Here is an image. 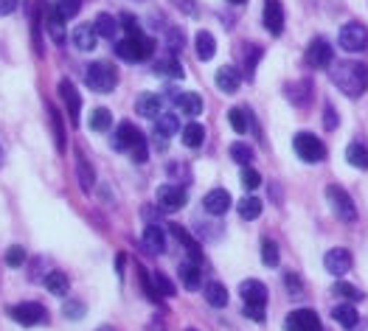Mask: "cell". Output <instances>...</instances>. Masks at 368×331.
I'll use <instances>...</instances> for the list:
<instances>
[{
	"label": "cell",
	"instance_id": "obj_14",
	"mask_svg": "<svg viewBox=\"0 0 368 331\" xmlns=\"http://www.w3.org/2000/svg\"><path fill=\"white\" fill-rule=\"evenodd\" d=\"M264 28L270 34H281L284 31V6L281 0H264Z\"/></svg>",
	"mask_w": 368,
	"mask_h": 331
},
{
	"label": "cell",
	"instance_id": "obj_9",
	"mask_svg": "<svg viewBox=\"0 0 368 331\" xmlns=\"http://www.w3.org/2000/svg\"><path fill=\"white\" fill-rule=\"evenodd\" d=\"M284 331H321V317L312 309H296L287 314Z\"/></svg>",
	"mask_w": 368,
	"mask_h": 331
},
{
	"label": "cell",
	"instance_id": "obj_22",
	"mask_svg": "<svg viewBox=\"0 0 368 331\" xmlns=\"http://www.w3.org/2000/svg\"><path fill=\"white\" fill-rule=\"evenodd\" d=\"M287 99L289 101H296L298 107H307L310 104V99H312V82L310 79H304V82H296V85H287Z\"/></svg>",
	"mask_w": 368,
	"mask_h": 331
},
{
	"label": "cell",
	"instance_id": "obj_53",
	"mask_svg": "<svg viewBox=\"0 0 368 331\" xmlns=\"http://www.w3.org/2000/svg\"><path fill=\"white\" fill-rule=\"evenodd\" d=\"M169 48L172 51H180L183 48V31L180 28H169Z\"/></svg>",
	"mask_w": 368,
	"mask_h": 331
},
{
	"label": "cell",
	"instance_id": "obj_23",
	"mask_svg": "<svg viewBox=\"0 0 368 331\" xmlns=\"http://www.w3.org/2000/svg\"><path fill=\"white\" fill-rule=\"evenodd\" d=\"M177 129H180V121H177V115L175 112H161L158 115V121H155V135L158 138H172V135H177Z\"/></svg>",
	"mask_w": 368,
	"mask_h": 331
},
{
	"label": "cell",
	"instance_id": "obj_51",
	"mask_svg": "<svg viewBox=\"0 0 368 331\" xmlns=\"http://www.w3.org/2000/svg\"><path fill=\"white\" fill-rule=\"evenodd\" d=\"M65 314H67L70 320H79V317L85 314V306H82V300H67V303H65Z\"/></svg>",
	"mask_w": 368,
	"mask_h": 331
},
{
	"label": "cell",
	"instance_id": "obj_12",
	"mask_svg": "<svg viewBox=\"0 0 368 331\" xmlns=\"http://www.w3.org/2000/svg\"><path fill=\"white\" fill-rule=\"evenodd\" d=\"M351 264H354V258H351V253L346 250V247H335V250H329L326 255H323V267H326V273H332V275H346L349 270H351Z\"/></svg>",
	"mask_w": 368,
	"mask_h": 331
},
{
	"label": "cell",
	"instance_id": "obj_35",
	"mask_svg": "<svg viewBox=\"0 0 368 331\" xmlns=\"http://www.w3.org/2000/svg\"><path fill=\"white\" fill-rule=\"evenodd\" d=\"M177 110L186 115H200L202 112V99L200 93H180L177 96Z\"/></svg>",
	"mask_w": 368,
	"mask_h": 331
},
{
	"label": "cell",
	"instance_id": "obj_41",
	"mask_svg": "<svg viewBox=\"0 0 368 331\" xmlns=\"http://www.w3.org/2000/svg\"><path fill=\"white\" fill-rule=\"evenodd\" d=\"M138 275H141V287H143V292H146V298H150L152 303H161L163 300V295L155 289V284H152V278H150V273H146L143 267L138 270Z\"/></svg>",
	"mask_w": 368,
	"mask_h": 331
},
{
	"label": "cell",
	"instance_id": "obj_60",
	"mask_svg": "<svg viewBox=\"0 0 368 331\" xmlns=\"http://www.w3.org/2000/svg\"><path fill=\"white\" fill-rule=\"evenodd\" d=\"M189 331H197V328H189Z\"/></svg>",
	"mask_w": 368,
	"mask_h": 331
},
{
	"label": "cell",
	"instance_id": "obj_17",
	"mask_svg": "<svg viewBox=\"0 0 368 331\" xmlns=\"http://www.w3.org/2000/svg\"><path fill=\"white\" fill-rule=\"evenodd\" d=\"M70 40L79 51H93L96 48V26H88V23H79L77 28L70 31Z\"/></svg>",
	"mask_w": 368,
	"mask_h": 331
},
{
	"label": "cell",
	"instance_id": "obj_34",
	"mask_svg": "<svg viewBox=\"0 0 368 331\" xmlns=\"http://www.w3.org/2000/svg\"><path fill=\"white\" fill-rule=\"evenodd\" d=\"M346 160H349L354 169H368V146L360 144V141L349 144V149H346Z\"/></svg>",
	"mask_w": 368,
	"mask_h": 331
},
{
	"label": "cell",
	"instance_id": "obj_5",
	"mask_svg": "<svg viewBox=\"0 0 368 331\" xmlns=\"http://www.w3.org/2000/svg\"><path fill=\"white\" fill-rule=\"evenodd\" d=\"M292 146H296V155L307 163H321L326 158V146L318 141V135H312V132H298Z\"/></svg>",
	"mask_w": 368,
	"mask_h": 331
},
{
	"label": "cell",
	"instance_id": "obj_18",
	"mask_svg": "<svg viewBox=\"0 0 368 331\" xmlns=\"http://www.w3.org/2000/svg\"><path fill=\"white\" fill-rule=\"evenodd\" d=\"M143 247L150 250V253H155V255H161L166 250V233H163L161 225H146V230H143Z\"/></svg>",
	"mask_w": 368,
	"mask_h": 331
},
{
	"label": "cell",
	"instance_id": "obj_26",
	"mask_svg": "<svg viewBox=\"0 0 368 331\" xmlns=\"http://www.w3.org/2000/svg\"><path fill=\"white\" fill-rule=\"evenodd\" d=\"M180 138H183V144H186L189 149H200L202 141H205V126H202V124H186V126L180 129Z\"/></svg>",
	"mask_w": 368,
	"mask_h": 331
},
{
	"label": "cell",
	"instance_id": "obj_54",
	"mask_svg": "<svg viewBox=\"0 0 368 331\" xmlns=\"http://www.w3.org/2000/svg\"><path fill=\"white\" fill-rule=\"evenodd\" d=\"M323 121H326V129H335L337 126V115H335V107L332 104L323 107Z\"/></svg>",
	"mask_w": 368,
	"mask_h": 331
},
{
	"label": "cell",
	"instance_id": "obj_27",
	"mask_svg": "<svg viewBox=\"0 0 368 331\" xmlns=\"http://www.w3.org/2000/svg\"><path fill=\"white\" fill-rule=\"evenodd\" d=\"M48 118H51V129H54V146H56V152L65 155V124L54 104H48Z\"/></svg>",
	"mask_w": 368,
	"mask_h": 331
},
{
	"label": "cell",
	"instance_id": "obj_10",
	"mask_svg": "<svg viewBox=\"0 0 368 331\" xmlns=\"http://www.w3.org/2000/svg\"><path fill=\"white\" fill-rule=\"evenodd\" d=\"M59 96H62V101H65V107H67L70 124L79 126V121H82V96H79L77 85L67 82V79H62V82H59Z\"/></svg>",
	"mask_w": 368,
	"mask_h": 331
},
{
	"label": "cell",
	"instance_id": "obj_48",
	"mask_svg": "<svg viewBox=\"0 0 368 331\" xmlns=\"http://www.w3.org/2000/svg\"><path fill=\"white\" fill-rule=\"evenodd\" d=\"M259 59H262V48H248V56H245V74L248 76H253L256 74V65H259Z\"/></svg>",
	"mask_w": 368,
	"mask_h": 331
},
{
	"label": "cell",
	"instance_id": "obj_19",
	"mask_svg": "<svg viewBox=\"0 0 368 331\" xmlns=\"http://www.w3.org/2000/svg\"><path fill=\"white\" fill-rule=\"evenodd\" d=\"M45 23H48V31H51V37H54V42L56 45H62L65 42V17H62V12H59V6H45Z\"/></svg>",
	"mask_w": 368,
	"mask_h": 331
},
{
	"label": "cell",
	"instance_id": "obj_31",
	"mask_svg": "<svg viewBox=\"0 0 368 331\" xmlns=\"http://www.w3.org/2000/svg\"><path fill=\"white\" fill-rule=\"evenodd\" d=\"M332 320L340 323L343 328H354L357 320H360V314H357V309H354L351 303H340V306L332 309Z\"/></svg>",
	"mask_w": 368,
	"mask_h": 331
},
{
	"label": "cell",
	"instance_id": "obj_8",
	"mask_svg": "<svg viewBox=\"0 0 368 331\" xmlns=\"http://www.w3.org/2000/svg\"><path fill=\"white\" fill-rule=\"evenodd\" d=\"M155 200H158V205H161V211H180L183 205H186V188L183 185H172V183H166V185H161L158 191H155Z\"/></svg>",
	"mask_w": 368,
	"mask_h": 331
},
{
	"label": "cell",
	"instance_id": "obj_2",
	"mask_svg": "<svg viewBox=\"0 0 368 331\" xmlns=\"http://www.w3.org/2000/svg\"><path fill=\"white\" fill-rule=\"evenodd\" d=\"M152 51H155V40L146 37L143 31H132L124 40H118V45H115V53L127 62H143L152 56Z\"/></svg>",
	"mask_w": 368,
	"mask_h": 331
},
{
	"label": "cell",
	"instance_id": "obj_46",
	"mask_svg": "<svg viewBox=\"0 0 368 331\" xmlns=\"http://www.w3.org/2000/svg\"><path fill=\"white\" fill-rule=\"evenodd\" d=\"M6 264H9V267H23V264H26V250L20 244H12L6 250Z\"/></svg>",
	"mask_w": 368,
	"mask_h": 331
},
{
	"label": "cell",
	"instance_id": "obj_4",
	"mask_svg": "<svg viewBox=\"0 0 368 331\" xmlns=\"http://www.w3.org/2000/svg\"><path fill=\"white\" fill-rule=\"evenodd\" d=\"M326 203H329V208H332V214L340 219V222H354L357 219V208H354V203H351V196L346 194V188H340V185H326Z\"/></svg>",
	"mask_w": 368,
	"mask_h": 331
},
{
	"label": "cell",
	"instance_id": "obj_11",
	"mask_svg": "<svg viewBox=\"0 0 368 331\" xmlns=\"http://www.w3.org/2000/svg\"><path fill=\"white\" fill-rule=\"evenodd\" d=\"M304 59H307V65L310 68H318V71H323V68H329L332 65V59H335V51H332V45L326 42V40H312L310 42V48H307V53H304Z\"/></svg>",
	"mask_w": 368,
	"mask_h": 331
},
{
	"label": "cell",
	"instance_id": "obj_3",
	"mask_svg": "<svg viewBox=\"0 0 368 331\" xmlns=\"http://www.w3.org/2000/svg\"><path fill=\"white\" fill-rule=\"evenodd\" d=\"M85 79H88V87L96 90V93H110L118 82V71L113 68L110 62H90L88 71H85Z\"/></svg>",
	"mask_w": 368,
	"mask_h": 331
},
{
	"label": "cell",
	"instance_id": "obj_15",
	"mask_svg": "<svg viewBox=\"0 0 368 331\" xmlns=\"http://www.w3.org/2000/svg\"><path fill=\"white\" fill-rule=\"evenodd\" d=\"M177 273H180V281H183V287L186 289H200L202 287V270H200V261H194V258H186L180 267H177Z\"/></svg>",
	"mask_w": 368,
	"mask_h": 331
},
{
	"label": "cell",
	"instance_id": "obj_24",
	"mask_svg": "<svg viewBox=\"0 0 368 331\" xmlns=\"http://www.w3.org/2000/svg\"><path fill=\"white\" fill-rule=\"evenodd\" d=\"M172 236L186 247V253H189V258H194V261H200L202 258V250H200V244H197V239L186 230V228H180V225H172Z\"/></svg>",
	"mask_w": 368,
	"mask_h": 331
},
{
	"label": "cell",
	"instance_id": "obj_47",
	"mask_svg": "<svg viewBox=\"0 0 368 331\" xmlns=\"http://www.w3.org/2000/svg\"><path fill=\"white\" fill-rule=\"evenodd\" d=\"M242 185H245L248 191H253V188H259V185H262V174H259L256 169H250V166H245V169H242Z\"/></svg>",
	"mask_w": 368,
	"mask_h": 331
},
{
	"label": "cell",
	"instance_id": "obj_37",
	"mask_svg": "<svg viewBox=\"0 0 368 331\" xmlns=\"http://www.w3.org/2000/svg\"><path fill=\"white\" fill-rule=\"evenodd\" d=\"M90 129H96V132L113 129V112H110L107 107H96V110L90 112Z\"/></svg>",
	"mask_w": 368,
	"mask_h": 331
},
{
	"label": "cell",
	"instance_id": "obj_30",
	"mask_svg": "<svg viewBox=\"0 0 368 331\" xmlns=\"http://www.w3.org/2000/svg\"><path fill=\"white\" fill-rule=\"evenodd\" d=\"M45 287H48V292H51V295H56V298H65V295H67V289H70L67 275H65L62 270H51V273L45 275Z\"/></svg>",
	"mask_w": 368,
	"mask_h": 331
},
{
	"label": "cell",
	"instance_id": "obj_44",
	"mask_svg": "<svg viewBox=\"0 0 368 331\" xmlns=\"http://www.w3.org/2000/svg\"><path fill=\"white\" fill-rule=\"evenodd\" d=\"M231 158H234L237 163H242V166H250V160H253V149H250L248 144H234V146H231Z\"/></svg>",
	"mask_w": 368,
	"mask_h": 331
},
{
	"label": "cell",
	"instance_id": "obj_45",
	"mask_svg": "<svg viewBox=\"0 0 368 331\" xmlns=\"http://www.w3.org/2000/svg\"><path fill=\"white\" fill-rule=\"evenodd\" d=\"M152 284H155V289H158L163 298H172V295L177 292V289H175V284H172L163 273H155V275H152Z\"/></svg>",
	"mask_w": 368,
	"mask_h": 331
},
{
	"label": "cell",
	"instance_id": "obj_32",
	"mask_svg": "<svg viewBox=\"0 0 368 331\" xmlns=\"http://www.w3.org/2000/svg\"><path fill=\"white\" fill-rule=\"evenodd\" d=\"M155 74H161V76H169V79H183V65L175 59V56H163V59H158L155 62Z\"/></svg>",
	"mask_w": 368,
	"mask_h": 331
},
{
	"label": "cell",
	"instance_id": "obj_42",
	"mask_svg": "<svg viewBox=\"0 0 368 331\" xmlns=\"http://www.w3.org/2000/svg\"><path fill=\"white\" fill-rule=\"evenodd\" d=\"M335 295L343 298V300H351V303L362 298V292H360L354 284H349V281H337V284H335Z\"/></svg>",
	"mask_w": 368,
	"mask_h": 331
},
{
	"label": "cell",
	"instance_id": "obj_58",
	"mask_svg": "<svg viewBox=\"0 0 368 331\" xmlns=\"http://www.w3.org/2000/svg\"><path fill=\"white\" fill-rule=\"evenodd\" d=\"M228 3H237V6H242V3H245V0H228Z\"/></svg>",
	"mask_w": 368,
	"mask_h": 331
},
{
	"label": "cell",
	"instance_id": "obj_50",
	"mask_svg": "<svg viewBox=\"0 0 368 331\" xmlns=\"http://www.w3.org/2000/svg\"><path fill=\"white\" fill-rule=\"evenodd\" d=\"M284 284H287V292H289V295H304V287H301V278H298V275L287 273V275H284Z\"/></svg>",
	"mask_w": 368,
	"mask_h": 331
},
{
	"label": "cell",
	"instance_id": "obj_49",
	"mask_svg": "<svg viewBox=\"0 0 368 331\" xmlns=\"http://www.w3.org/2000/svg\"><path fill=\"white\" fill-rule=\"evenodd\" d=\"M79 6H82V0H59V12H62V17H65V20L77 15V12H79Z\"/></svg>",
	"mask_w": 368,
	"mask_h": 331
},
{
	"label": "cell",
	"instance_id": "obj_33",
	"mask_svg": "<svg viewBox=\"0 0 368 331\" xmlns=\"http://www.w3.org/2000/svg\"><path fill=\"white\" fill-rule=\"evenodd\" d=\"M205 300L216 309H223V306H228V289L219 281H211V284H205Z\"/></svg>",
	"mask_w": 368,
	"mask_h": 331
},
{
	"label": "cell",
	"instance_id": "obj_21",
	"mask_svg": "<svg viewBox=\"0 0 368 331\" xmlns=\"http://www.w3.org/2000/svg\"><path fill=\"white\" fill-rule=\"evenodd\" d=\"M135 110L143 118H158L161 115V96H155V93H141L138 101H135Z\"/></svg>",
	"mask_w": 368,
	"mask_h": 331
},
{
	"label": "cell",
	"instance_id": "obj_28",
	"mask_svg": "<svg viewBox=\"0 0 368 331\" xmlns=\"http://www.w3.org/2000/svg\"><path fill=\"white\" fill-rule=\"evenodd\" d=\"M77 174H79V188H82L85 194L93 191V185H96V174H93V166L85 160L82 152L77 155Z\"/></svg>",
	"mask_w": 368,
	"mask_h": 331
},
{
	"label": "cell",
	"instance_id": "obj_7",
	"mask_svg": "<svg viewBox=\"0 0 368 331\" xmlns=\"http://www.w3.org/2000/svg\"><path fill=\"white\" fill-rule=\"evenodd\" d=\"M20 325H40V323H45L48 320V312H45V306L42 303H37V300H26V303H17V306H12V312H9Z\"/></svg>",
	"mask_w": 368,
	"mask_h": 331
},
{
	"label": "cell",
	"instance_id": "obj_57",
	"mask_svg": "<svg viewBox=\"0 0 368 331\" xmlns=\"http://www.w3.org/2000/svg\"><path fill=\"white\" fill-rule=\"evenodd\" d=\"M17 9V0H0V17L3 15H12Z\"/></svg>",
	"mask_w": 368,
	"mask_h": 331
},
{
	"label": "cell",
	"instance_id": "obj_25",
	"mask_svg": "<svg viewBox=\"0 0 368 331\" xmlns=\"http://www.w3.org/2000/svg\"><path fill=\"white\" fill-rule=\"evenodd\" d=\"M239 292H242L245 303H267V287H264L262 281H256V278L245 281V284L239 287Z\"/></svg>",
	"mask_w": 368,
	"mask_h": 331
},
{
	"label": "cell",
	"instance_id": "obj_43",
	"mask_svg": "<svg viewBox=\"0 0 368 331\" xmlns=\"http://www.w3.org/2000/svg\"><path fill=\"white\" fill-rule=\"evenodd\" d=\"M127 152H129V158H132L135 163H146V158H150V144H146V138L141 135V138H138V141H135Z\"/></svg>",
	"mask_w": 368,
	"mask_h": 331
},
{
	"label": "cell",
	"instance_id": "obj_20",
	"mask_svg": "<svg viewBox=\"0 0 368 331\" xmlns=\"http://www.w3.org/2000/svg\"><path fill=\"white\" fill-rule=\"evenodd\" d=\"M138 138H141L138 126H135L132 121H121V124H118V129H115V138H113V144H115V149H129V146H132Z\"/></svg>",
	"mask_w": 368,
	"mask_h": 331
},
{
	"label": "cell",
	"instance_id": "obj_56",
	"mask_svg": "<svg viewBox=\"0 0 368 331\" xmlns=\"http://www.w3.org/2000/svg\"><path fill=\"white\" fill-rule=\"evenodd\" d=\"M172 3H175L177 9H183L186 15H194V12H197V6H194V0H172Z\"/></svg>",
	"mask_w": 368,
	"mask_h": 331
},
{
	"label": "cell",
	"instance_id": "obj_36",
	"mask_svg": "<svg viewBox=\"0 0 368 331\" xmlns=\"http://www.w3.org/2000/svg\"><path fill=\"white\" fill-rule=\"evenodd\" d=\"M228 121L234 126V132H239V135H245V132H250V112L245 107H234L228 112Z\"/></svg>",
	"mask_w": 368,
	"mask_h": 331
},
{
	"label": "cell",
	"instance_id": "obj_16",
	"mask_svg": "<svg viewBox=\"0 0 368 331\" xmlns=\"http://www.w3.org/2000/svg\"><path fill=\"white\" fill-rule=\"evenodd\" d=\"M214 79H216V87L223 90V93H237V90H239V85H242L239 71H237V68H231V65H225V68H219Z\"/></svg>",
	"mask_w": 368,
	"mask_h": 331
},
{
	"label": "cell",
	"instance_id": "obj_55",
	"mask_svg": "<svg viewBox=\"0 0 368 331\" xmlns=\"http://www.w3.org/2000/svg\"><path fill=\"white\" fill-rule=\"evenodd\" d=\"M121 26L127 28V34H132V31H141V28H138V20H135V15H124V17H121Z\"/></svg>",
	"mask_w": 368,
	"mask_h": 331
},
{
	"label": "cell",
	"instance_id": "obj_52",
	"mask_svg": "<svg viewBox=\"0 0 368 331\" xmlns=\"http://www.w3.org/2000/svg\"><path fill=\"white\" fill-rule=\"evenodd\" d=\"M245 314L253 317L256 323H262L264 320V303H245Z\"/></svg>",
	"mask_w": 368,
	"mask_h": 331
},
{
	"label": "cell",
	"instance_id": "obj_29",
	"mask_svg": "<svg viewBox=\"0 0 368 331\" xmlns=\"http://www.w3.org/2000/svg\"><path fill=\"white\" fill-rule=\"evenodd\" d=\"M194 48H197V56H200L202 62L214 59V53H216V40H214V34H211V31H200L197 40H194Z\"/></svg>",
	"mask_w": 368,
	"mask_h": 331
},
{
	"label": "cell",
	"instance_id": "obj_6",
	"mask_svg": "<svg viewBox=\"0 0 368 331\" xmlns=\"http://www.w3.org/2000/svg\"><path fill=\"white\" fill-rule=\"evenodd\" d=\"M340 45H343L346 51H351V53L365 51V48H368V28H365L362 23H357V20L346 23V26L340 28Z\"/></svg>",
	"mask_w": 368,
	"mask_h": 331
},
{
	"label": "cell",
	"instance_id": "obj_13",
	"mask_svg": "<svg viewBox=\"0 0 368 331\" xmlns=\"http://www.w3.org/2000/svg\"><path fill=\"white\" fill-rule=\"evenodd\" d=\"M202 205H205V211H208L211 217H223V214H228V208H231V194H228L225 188H211V191L205 194Z\"/></svg>",
	"mask_w": 368,
	"mask_h": 331
},
{
	"label": "cell",
	"instance_id": "obj_1",
	"mask_svg": "<svg viewBox=\"0 0 368 331\" xmlns=\"http://www.w3.org/2000/svg\"><path fill=\"white\" fill-rule=\"evenodd\" d=\"M329 76L337 90H343L349 99H360L368 90V65L362 62H337L329 65Z\"/></svg>",
	"mask_w": 368,
	"mask_h": 331
},
{
	"label": "cell",
	"instance_id": "obj_40",
	"mask_svg": "<svg viewBox=\"0 0 368 331\" xmlns=\"http://www.w3.org/2000/svg\"><path fill=\"white\" fill-rule=\"evenodd\" d=\"M115 31H118L115 17H110V15H99V20H96V34L104 37V40H113Z\"/></svg>",
	"mask_w": 368,
	"mask_h": 331
},
{
	"label": "cell",
	"instance_id": "obj_39",
	"mask_svg": "<svg viewBox=\"0 0 368 331\" xmlns=\"http://www.w3.org/2000/svg\"><path fill=\"white\" fill-rule=\"evenodd\" d=\"M262 264L264 267H278V244L270 236L262 239Z\"/></svg>",
	"mask_w": 368,
	"mask_h": 331
},
{
	"label": "cell",
	"instance_id": "obj_38",
	"mask_svg": "<svg viewBox=\"0 0 368 331\" xmlns=\"http://www.w3.org/2000/svg\"><path fill=\"white\" fill-rule=\"evenodd\" d=\"M259 214H262V200H259V196H242L239 217L250 222V219H259Z\"/></svg>",
	"mask_w": 368,
	"mask_h": 331
},
{
	"label": "cell",
	"instance_id": "obj_59",
	"mask_svg": "<svg viewBox=\"0 0 368 331\" xmlns=\"http://www.w3.org/2000/svg\"><path fill=\"white\" fill-rule=\"evenodd\" d=\"M99 331H115V328H110V325H102V328H99Z\"/></svg>",
	"mask_w": 368,
	"mask_h": 331
}]
</instances>
